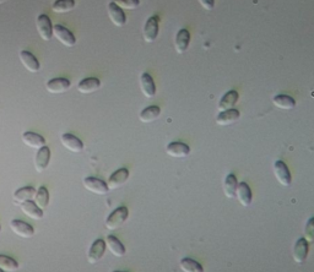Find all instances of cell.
Returning <instances> with one entry per match:
<instances>
[{"label":"cell","instance_id":"cell-30","mask_svg":"<svg viewBox=\"0 0 314 272\" xmlns=\"http://www.w3.org/2000/svg\"><path fill=\"white\" fill-rule=\"evenodd\" d=\"M35 203L42 211H44L48 208V203H49V192H48L46 186H39L38 190H36Z\"/></svg>","mask_w":314,"mask_h":272},{"label":"cell","instance_id":"cell-25","mask_svg":"<svg viewBox=\"0 0 314 272\" xmlns=\"http://www.w3.org/2000/svg\"><path fill=\"white\" fill-rule=\"evenodd\" d=\"M106 246L108 248V250L114 255L115 257H121L125 255V248L121 244V242L118 238L114 236H107L106 238Z\"/></svg>","mask_w":314,"mask_h":272},{"label":"cell","instance_id":"cell-33","mask_svg":"<svg viewBox=\"0 0 314 272\" xmlns=\"http://www.w3.org/2000/svg\"><path fill=\"white\" fill-rule=\"evenodd\" d=\"M19 263L13 257L7 255H0V268L4 272H16L19 270Z\"/></svg>","mask_w":314,"mask_h":272},{"label":"cell","instance_id":"cell-17","mask_svg":"<svg viewBox=\"0 0 314 272\" xmlns=\"http://www.w3.org/2000/svg\"><path fill=\"white\" fill-rule=\"evenodd\" d=\"M50 161V150L48 146L42 147L37 150V154L35 157V168L38 173L44 172L47 169Z\"/></svg>","mask_w":314,"mask_h":272},{"label":"cell","instance_id":"cell-36","mask_svg":"<svg viewBox=\"0 0 314 272\" xmlns=\"http://www.w3.org/2000/svg\"><path fill=\"white\" fill-rule=\"evenodd\" d=\"M199 3L204 9L208 11L213 10L215 7V0H199Z\"/></svg>","mask_w":314,"mask_h":272},{"label":"cell","instance_id":"cell-10","mask_svg":"<svg viewBox=\"0 0 314 272\" xmlns=\"http://www.w3.org/2000/svg\"><path fill=\"white\" fill-rule=\"evenodd\" d=\"M167 155L174 158H185L191 154V149L184 143H179V141H174V143L168 144L166 147Z\"/></svg>","mask_w":314,"mask_h":272},{"label":"cell","instance_id":"cell-12","mask_svg":"<svg viewBox=\"0 0 314 272\" xmlns=\"http://www.w3.org/2000/svg\"><path fill=\"white\" fill-rule=\"evenodd\" d=\"M72 87V82H70L68 79H53V80H49L47 82L46 89L49 93H53V95H59V93H64L67 91L70 90Z\"/></svg>","mask_w":314,"mask_h":272},{"label":"cell","instance_id":"cell-20","mask_svg":"<svg viewBox=\"0 0 314 272\" xmlns=\"http://www.w3.org/2000/svg\"><path fill=\"white\" fill-rule=\"evenodd\" d=\"M108 16L114 26L121 27L127 24V16L125 14H124L123 9L117 7L113 2L108 4Z\"/></svg>","mask_w":314,"mask_h":272},{"label":"cell","instance_id":"cell-18","mask_svg":"<svg viewBox=\"0 0 314 272\" xmlns=\"http://www.w3.org/2000/svg\"><path fill=\"white\" fill-rule=\"evenodd\" d=\"M140 89L146 98L155 97V95H156V86H155V81L150 74L144 73L140 76Z\"/></svg>","mask_w":314,"mask_h":272},{"label":"cell","instance_id":"cell-1","mask_svg":"<svg viewBox=\"0 0 314 272\" xmlns=\"http://www.w3.org/2000/svg\"><path fill=\"white\" fill-rule=\"evenodd\" d=\"M128 217V209L125 206H120V208L115 209L106 220V228L109 229V231H114V229L119 228L121 225H124Z\"/></svg>","mask_w":314,"mask_h":272},{"label":"cell","instance_id":"cell-7","mask_svg":"<svg viewBox=\"0 0 314 272\" xmlns=\"http://www.w3.org/2000/svg\"><path fill=\"white\" fill-rule=\"evenodd\" d=\"M10 228L16 236L24 238V239H28V238H32L35 236V229H33V227L26 222H24V221L13 220L10 222Z\"/></svg>","mask_w":314,"mask_h":272},{"label":"cell","instance_id":"cell-39","mask_svg":"<svg viewBox=\"0 0 314 272\" xmlns=\"http://www.w3.org/2000/svg\"><path fill=\"white\" fill-rule=\"evenodd\" d=\"M0 232H2V226H0Z\"/></svg>","mask_w":314,"mask_h":272},{"label":"cell","instance_id":"cell-22","mask_svg":"<svg viewBox=\"0 0 314 272\" xmlns=\"http://www.w3.org/2000/svg\"><path fill=\"white\" fill-rule=\"evenodd\" d=\"M36 195V189L33 186H24V188L19 189L14 192V203L16 205H22L24 202H27V201H32V199H35Z\"/></svg>","mask_w":314,"mask_h":272},{"label":"cell","instance_id":"cell-5","mask_svg":"<svg viewBox=\"0 0 314 272\" xmlns=\"http://www.w3.org/2000/svg\"><path fill=\"white\" fill-rule=\"evenodd\" d=\"M36 25H37V31H38L39 37H41L43 41H49L53 36V26H52V21H50L49 16H47L46 14L38 15Z\"/></svg>","mask_w":314,"mask_h":272},{"label":"cell","instance_id":"cell-23","mask_svg":"<svg viewBox=\"0 0 314 272\" xmlns=\"http://www.w3.org/2000/svg\"><path fill=\"white\" fill-rule=\"evenodd\" d=\"M101 89V81L97 78L84 79L78 84V91L83 95H90Z\"/></svg>","mask_w":314,"mask_h":272},{"label":"cell","instance_id":"cell-9","mask_svg":"<svg viewBox=\"0 0 314 272\" xmlns=\"http://www.w3.org/2000/svg\"><path fill=\"white\" fill-rule=\"evenodd\" d=\"M308 251H309V243L304 238H299L292 250V257L295 262L303 263L308 256Z\"/></svg>","mask_w":314,"mask_h":272},{"label":"cell","instance_id":"cell-16","mask_svg":"<svg viewBox=\"0 0 314 272\" xmlns=\"http://www.w3.org/2000/svg\"><path fill=\"white\" fill-rule=\"evenodd\" d=\"M240 118L239 110L232 108L227 110H222L216 118V124L220 126H227L231 124H234L236 121H238Z\"/></svg>","mask_w":314,"mask_h":272},{"label":"cell","instance_id":"cell-13","mask_svg":"<svg viewBox=\"0 0 314 272\" xmlns=\"http://www.w3.org/2000/svg\"><path fill=\"white\" fill-rule=\"evenodd\" d=\"M129 179V171L127 168H120L118 171H115L111 175V178L108 179V185L109 190H115V189L120 188L121 185L127 183V180Z\"/></svg>","mask_w":314,"mask_h":272},{"label":"cell","instance_id":"cell-2","mask_svg":"<svg viewBox=\"0 0 314 272\" xmlns=\"http://www.w3.org/2000/svg\"><path fill=\"white\" fill-rule=\"evenodd\" d=\"M274 174H275L276 180L279 181L280 185L290 186L292 183V177L286 163L284 161H276L274 163Z\"/></svg>","mask_w":314,"mask_h":272},{"label":"cell","instance_id":"cell-34","mask_svg":"<svg viewBox=\"0 0 314 272\" xmlns=\"http://www.w3.org/2000/svg\"><path fill=\"white\" fill-rule=\"evenodd\" d=\"M117 7L125 10H135L140 5V0H113Z\"/></svg>","mask_w":314,"mask_h":272},{"label":"cell","instance_id":"cell-37","mask_svg":"<svg viewBox=\"0 0 314 272\" xmlns=\"http://www.w3.org/2000/svg\"><path fill=\"white\" fill-rule=\"evenodd\" d=\"M7 2V0H0V4H3V3H5Z\"/></svg>","mask_w":314,"mask_h":272},{"label":"cell","instance_id":"cell-21","mask_svg":"<svg viewBox=\"0 0 314 272\" xmlns=\"http://www.w3.org/2000/svg\"><path fill=\"white\" fill-rule=\"evenodd\" d=\"M236 197L243 208H248V206L250 205L252 200H253V195H252V190L247 183H244V181L238 183L236 191Z\"/></svg>","mask_w":314,"mask_h":272},{"label":"cell","instance_id":"cell-32","mask_svg":"<svg viewBox=\"0 0 314 272\" xmlns=\"http://www.w3.org/2000/svg\"><path fill=\"white\" fill-rule=\"evenodd\" d=\"M180 268L183 272H204L202 263H199L191 257H184L180 260Z\"/></svg>","mask_w":314,"mask_h":272},{"label":"cell","instance_id":"cell-28","mask_svg":"<svg viewBox=\"0 0 314 272\" xmlns=\"http://www.w3.org/2000/svg\"><path fill=\"white\" fill-rule=\"evenodd\" d=\"M237 186H238V180H237L236 175L228 174L226 177L225 181H223V192H225L227 199H233L236 197Z\"/></svg>","mask_w":314,"mask_h":272},{"label":"cell","instance_id":"cell-19","mask_svg":"<svg viewBox=\"0 0 314 272\" xmlns=\"http://www.w3.org/2000/svg\"><path fill=\"white\" fill-rule=\"evenodd\" d=\"M191 44V32L185 28L178 31L176 39H174V48H176L178 54H183L188 50Z\"/></svg>","mask_w":314,"mask_h":272},{"label":"cell","instance_id":"cell-11","mask_svg":"<svg viewBox=\"0 0 314 272\" xmlns=\"http://www.w3.org/2000/svg\"><path fill=\"white\" fill-rule=\"evenodd\" d=\"M60 143L65 149L73 154H79L84 150V143L73 134H63L60 136Z\"/></svg>","mask_w":314,"mask_h":272},{"label":"cell","instance_id":"cell-40","mask_svg":"<svg viewBox=\"0 0 314 272\" xmlns=\"http://www.w3.org/2000/svg\"><path fill=\"white\" fill-rule=\"evenodd\" d=\"M0 272H4V271H3V270H2V268H0Z\"/></svg>","mask_w":314,"mask_h":272},{"label":"cell","instance_id":"cell-31","mask_svg":"<svg viewBox=\"0 0 314 272\" xmlns=\"http://www.w3.org/2000/svg\"><path fill=\"white\" fill-rule=\"evenodd\" d=\"M75 0H56L52 5V10L55 14H65L74 10Z\"/></svg>","mask_w":314,"mask_h":272},{"label":"cell","instance_id":"cell-14","mask_svg":"<svg viewBox=\"0 0 314 272\" xmlns=\"http://www.w3.org/2000/svg\"><path fill=\"white\" fill-rule=\"evenodd\" d=\"M20 60H21L22 65L25 66V69L30 73H38L39 69H41V64L37 60L35 55L32 53H30L28 50H22L20 52Z\"/></svg>","mask_w":314,"mask_h":272},{"label":"cell","instance_id":"cell-24","mask_svg":"<svg viewBox=\"0 0 314 272\" xmlns=\"http://www.w3.org/2000/svg\"><path fill=\"white\" fill-rule=\"evenodd\" d=\"M239 100V93L237 91L231 90L228 91L227 93L222 96V98L219 102V109L221 110H227V109H232L236 103Z\"/></svg>","mask_w":314,"mask_h":272},{"label":"cell","instance_id":"cell-29","mask_svg":"<svg viewBox=\"0 0 314 272\" xmlns=\"http://www.w3.org/2000/svg\"><path fill=\"white\" fill-rule=\"evenodd\" d=\"M273 103L274 106L277 107L280 109H285V110H290L293 109L296 107V101L293 100L291 96L287 95H277L273 98Z\"/></svg>","mask_w":314,"mask_h":272},{"label":"cell","instance_id":"cell-8","mask_svg":"<svg viewBox=\"0 0 314 272\" xmlns=\"http://www.w3.org/2000/svg\"><path fill=\"white\" fill-rule=\"evenodd\" d=\"M106 242L103 239H97L93 242V244L90 248L89 254H87V261L89 263H97L103 257L104 253H106Z\"/></svg>","mask_w":314,"mask_h":272},{"label":"cell","instance_id":"cell-35","mask_svg":"<svg viewBox=\"0 0 314 272\" xmlns=\"http://www.w3.org/2000/svg\"><path fill=\"white\" fill-rule=\"evenodd\" d=\"M304 239L307 240L309 244L314 243V217H310L307 221V225L304 228Z\"/></svg>","mask_w":314,"mask_h":272},{"label":"cell","instance_id":"cell-15","mask_svg":"<svg viewBox=\"0 0 314 272\" xmlns=\"http://www.w3.org/2000/svg\"><path fill=\"white\" fill-rule=\"evenodd\" d=\"M21 139H22V143H24L25 145L31 147V149H33V150H39V149H42V147L46 146V139L39 134H36V132H32V131L24 132L21 136Z\"/></svg>","mask_w":314,"mask_h":272},{"label":"cell","instance_id":"cell-3","mask_svg":"<svg viewBox=\"0 0 314 272\" xmlns=\"http://www.w3.org/2000/svg\"><path fill=\"white\" fill-rule=\"evenodd\" d=\"M53 36H54L61 44L68 48L74 47L76 44L75 36L73 35L67 27L61 26V25H55V26H53Z\"/></svg>","mask_w":314,"mask_h":272},{"label":"cell","instance_id":"cell-6","mask_svg":"<svg viewBox=\"0 0 314 272\" xmlns=\"http://www.w3.org/2000/svg\"><path fill=\"white\" fill-rule=\"evenodd\" d=\"M158 26H160V18L158 16H151L148 19L144 26V39L148 43H152L157 38Z\"/></svg>","mask_w":314,"mask_h":272},{"label":"cell","instance_id":"cell-27","mask_svg":"<svg viewBox=\"0 0 314 272\" xmlns=\"http://www.w3.org/2000/svg\"><path fill=\"white\" fill-rule=\"evenodd\" d=\"M161 115V108L157 106H149L145 109H143L139 114V119L143 123H151V121L157 120Z\"/></svg>","mask_w":314,"mask_h":272},{"label":"cell","instance_id":"cell-4","mask_svg":"<svg viewBox=\"0 0 314 272\" xmlns=\"http://www.w3.org/2000/svg\"><path fill=\"white\" fill-rule=\"evenodd\" d=\"M83 183H84L85 189L89 190L90 192H92V194L106 195L107 192L109 191L108 185H107L106 181L98 179V178H93V177L85 178Z\"/></svg>","mask_w":314,"mask_h":272},{"label":"cell","instance_id":"cell-38","mask_svg":"<svg viewBox=\"0 0 314 272\" xmlns=\"http://www.w3.org/2000/svg\"><path fill=\"white\" fill-rule=\"evenodd\" d=\"M113 272H125V271H113Z\"/></svg>","mask_w":314,"mask_h":272},{"label":"cell","instance_id":"cell-26","mask_svg":"<svg viewBox=\"0 0 314 272\" xmlns=\"http://www.w3.org/2000/svg\"><path fill=\"white\" fill-rule=\"evenodd\" d=\"M21 206V211L24 212V215H26L27 217L32 218L35 221H39L43 218V211L36 205L33 201H27V202H24Z\"/></svg>","mask_w":314,"mask_h":272}]
</instances>
